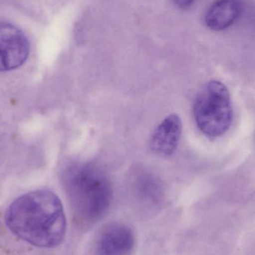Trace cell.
<instances>
[{"instance_id":"2","label":"cell","mask_w":255,"mask_h":255,"mask_svg":"<svg viewBox=\"0 0 255 255\" xmlns=\"http://www.w3.org/2000/svg\"><path fill=\"white\" fill-rule=\"evenodd\" d=\"M63 180L79 223L94 224L106 215L113 193L109 178L98 166L90 163H75L66 169Z\"/></svg>"},{"instance_id":"6","label":"cell","mask_w":255,"mask_h":255,"mask_svg":"<svg viewBox=\"0 0 255 255\" xmlns=\"http://www.w3.org/2000/svg\"><path fill=\"white\" fill-rule=\"evenodd\" d=\"M182 133V122L178 115L166 117L157 126L151 136L153 152L162 157H170L175 153Z\"/></svg>"},{"instance_id":"3","label":"cell","mask_w":255,"mask_h":255,"mask_svg":"<svg viewBox=\"0 0 255 255\" xmlns=\"http://www.w3.org/2000/svg\"><path fill=\"white\" fill-rule=\"evenodd\" d=\"M193 116L199 130L209 137L223 136L232 124V106L227 87L211 81L201 89L195 100Z\"/></svg>"},{"instance_id":"4","label":"cell","mask_w":255,"mask_h":255,"mask_svg":"<svg viewBox=\"0 0 255 255\" xmlns=\"http://www.w3.org/2000/svg\"><path fill=\"white\" fill-rule=\"evenodd\" d=\"M29 54L26 36L16 25L0 22V71L18 68Z\"/></svg>"},{"instance_id":"1","label":"cell","mask_w":255,"mask_h":255,"mask_svg":"<svg viewBox=\"0 0 255 255\" xmlns=\"http://www.w3.org/2000/svg\"><path fill=\"white\" fill-rule=\"evenodd\" d=\"M4 219L15 236L39 248L58 247L67 230L62 204L50 190L22 195L10 205Z\"/></svg>"},{"instance_id":"5","label":"cell","mask_w":255,"mask_h":255,"mask_svg":"<svg viewBox=\"0 0 255 255\" xmlns=\"http://www.w3.org/2000/svg\"><path fill=\"white\" fill-rule=\"evenodd\" d=\"M134 235L128 226L114 223L104 228L98 240L97 251L102 255L128 254L134 247Z\"/></svg>"},{"instance_id":"8","label":"cell","mask_w":255,"mask_h":255,"mask_svg":"<svg viewBox=\"0 0 255 255\" xmlns=\"http://www.w3.org/2000/svg\"><path fill=\"white\" fill-rule=\"evenodd\" d=\"M176 5L178 7L185 8V7H189L191 5L192 3L194 0H172Z\"/></svg>"},{"instance_id":"7","label":"cell","mask_w":255,"mask_h":255,"mask_svg":"<svg viewBox=\"0 0 255 255\" xmlns=\"http://www.w3.org/2000/svg\"><path fill=\"white\" fill-rule=\"evenodd\" d=\"M241 9V0H217L207 11L205 23L214 31L226 29L238 19Z\"/></svg>"}]
</instances>
